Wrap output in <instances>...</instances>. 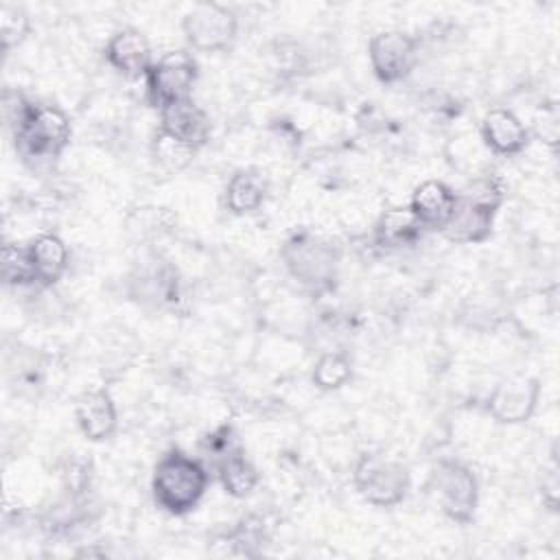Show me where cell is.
<instances>
[{
    "label": "cell",
    "mask_w": 560,
    "mask_h": 560,
    "mask_svg": "<svg viewBox=\"0 0 560 560\" xmlns=\"http://www.w3.org/2000/svg\"><path fill=\"white\" fill-rule=\"evenodd\" d=\"M208 468L201 459L182 451H168L160 457L153 470V497L155 503L168 514H186L208 490Z\"/></svg>",
    "instance_id": "cell-1"
},
{
    "label": "cell",
    "mask_w": 560,
    "mask_h": 560,
    "mask_svg": "<svg viewBox=\"0 0 560 560\" xmlns=\"http://www.w3.org/2000/svg\"><path fill=\"white\" fill-rule=\"evenodd\" d=\"M352 481L357 492L376 508L400 503L409 490L407 466L383 453L361 455L354 464Z\"/></svg>",
    "instance_id": "cell-2"
},
{
    "label": "cell",
    "mask_w": 560,
    "mask_h": 560,
    "mask_svg": "<svg viewBox=\"0 0 560 560\" xmlns=\"http://www.w3.org/2000/svg\"><path fill=\"white\" fill-rule=\"evenodd\" d=\"M70 118L57 105L33 103L26 120L13 133L24 158H57L70 142Z\"/></svg>",
    "instance_id": "cell-3"
},
{
    "label": "cell",
    "mask_w": 560,
    "mask_h": 560,
    "mask_svg": "<svg viewBox=\"0 0 560 560\" xmlns=\"http://www.w3.org/2000/svg\"><path fill=\"white\" fill-rule=\"evenodd\" d=\"M197 77H199V66L192 52L168 50L160 55L151 63L149 72L144 74L147 98L158 109L184 98H192V88Z\"/></svg>",
    "instance_id": "cell-4"
},
{
    "label": "cell",
    "mask_w": 560,
    "mask_h": 560,
    "mask_svg": "<svg viewBox=\"0 0 560 560\" xmlns=\"http://www.w3.org/2000/svg\"><path fill=\"white\" fill-rule=\"evenodd\" d=\"M182 33L190 48L199 52H223L236 39L238 18L225 4L199 2L184 13Z\"/></svg>",
    "instance_id": "cell-5"
},
{
    "label": "cell",
    "mask_w": 560,
    "mask_h": 560,
    "mask_svg": "<svg viewBox=\"0 0 560 560\" xmlns=\"http://www.w3.org/2000/svg\"><path fill=\"white\" fill-rule=\"evenodd\" d=\"M501 192L492 184H486L479 192L457 195L455 208L442 234L453 243H481L490 236Z\"/></svg>",
    "instance_id": "cell-6"
},
{
    "label": "cell",
    "mask_w": 560,
    "mask_h": 560,
    "mask_svg": "<svg viewBox=\"0 0 560 560\" xmlns=\"http://www.w3.org/2000/svg\"><path fill=\"white\" fill-rule=\"evenodd\" d=\"M431 488L446 516L468 523L477 510L479 486L468 466L455 459H442L431 472Z\"/></svg>",
    "instance_id": "cell-7"
},
{
    "label": "cell",
    "mask_w": 560,
    "mask_h": 560,
    "mask_svg": "<svg viewBox=\"0 0 560 560\" xmlns=\"http://www.w3.org/2000/svg\"><path fill=\"white\" fill-rule=\"evenodd\" d=\"M368 59L381 83L402 81L418 59V39L405 31H381L368 42Z\"/></svg>",
    "instance_id": "cell-8"
},
{
    "label": "cell",
    "mask_w": 560,
    "mask_h": 560,
    "mask_svg": "<svg viewBox=\"0 0 560 560\" xmlns=\"http://www.w3.org/2000/svg\"><path fill=\"white\" fill-rule=\"evenodd\" d=\"M282 258L291 276L306 287H326L335 278V249L315 236H293L284 245Z\"/></svg>",
    "instance_id": "cell-9"
},
{
    "label": "cell",
    "mask_w": 560,
    "mask_h": 560,
    "mask_svg": "<svg viewBox=\"0 0 560 560\" xmlns=\"http://www.w3.org/2000/svg\"><path fill=\"white\" fill-rule=\"evenodd\" d=\"M540 400V381L534 376H510L494 385L486 400V411L501 424L529 420Z\"/></svg>",
    "instance_id": "cell-10"
},
{
    "label": "cell",
    "mask_w": 560,
    "mask_h": 560,
    "mask_svg": "<svg viewBox=\"0 0 560 560\" xmlns=\"http://www.w3.org/2000/svg\"><path fill=\"white\" fill-rule=\"evenodd\" d=\"M160 112L158 131L184 142L190 149H199L210 138V118L208 114L192 101L184 98L171 105H164Z\"/></svg>",
    "instance_id": "cell-11"
},
{
    "label": "cell",
    "mask_w": 560,
    "mask_h": 560,
    "mask_svg": "<svg viewBox=\"0 0 560 560\" xmlns=\"http://www.w3.org/2000/svg\"><path fill=\"white\" fill-rule=\"evenodd\" d=\"M105 61L127 79H144L155 59L149 39L138 28H120L105 44Z\"/></svg>",
    "instance_id": "cell-12"
},
{
    "label": "cell",
    "mask_w": 560,
    "mask_h": 560,
    "mask_svg": "<svg viewBox=\"0 0 560 560\" xmlns=\"http://www.w3.org/2000/svg\"><path fill=\"white\" fill-rule=\"evenodd\" d=\"M481 142L494 155H518L527 142L529 131L523 120L508 107H492L481 118Z\"/></svg>",
    "instance_id": "cell-13"
},
{
    "label": "cell",
    "mask_w": 560,
    "mask_h": 560,
    "mask_svg": "<svg viewBox=\"0 0 560 560\" xmlns=\"http://www.w3.org/2000/svg\"><path fill=\"white\" fill-rule=\"evenodd\" d=\"M74 418L81 433L92 442H103L118 429V409L107 389L81 394L74 402Z\"/></svg>",
    "instance_id": "cell-14"
},
{
    "label": "cell",
    "mask_w": 560,
    "mask_h": 560,
    "mask_svg": "<svg viewBox=\"0 0 560 560\" xmlns=\"http://www.w3.org/2000/svg\"><path fill=\"white\" fill-rule=\"evenodd\" d=\"M455 201H457V192L451 186H446L440 179H427L418 184L416 190L411 192L409 208L420 219L424 230L431 228L442 232V228L453 214Z\"/></svg>",
    "instance_id": "cell-15"
},
{
    "label": "cell",
    "mask_w": 560,
    "mask_h": 560,
    "mask_svg": "<svg viewBox=\"0 0 560 560\" xmlns=\"http://www.w3.org/2000/svg\"><path fill=\"white\" fill-rule=\"evenodd\" d=\"M35 280L39 287H52L70 265V252L61 236L52 232L37 234L28 245Z\"/></svg>",
    "instance_id": "cell-16"
},
{
    "label": "cell",
    "mask_w": 560,
    "mask_h": 560,
    "mask_svg": "<svg viewBox=\"0 0 560 560\" xmlns=\"http://www.w3.org/2000/svg\"><path fill=\"white\" fill-rule=\"evenodd\" d=\"M422 230L424 225L409 206H392L378 214L374 223V241L383 247L413 245Z\"/></svg>",
    "instance_id": "cell-17"
},
{
    "label": "cell",
    "mask_w": 560,
    "mask_h": 560,
    "mask_svg": "<svg viewBox=\"0 0 560 560\" xmlns=\"http://www.w3.org/2000/svg\"><path fill=\"white\" fill-rule=\"evenodd\" d=\"M267 197V186L260 173L252 168L236 171L225 186V208L232 214H252L256 212Z\"/></svg>",
    "instance_id": "cell-18"
},
{
    "label": "cell",
    "mask_w": 560,
    "mask_h": 560,
    "mask_svg": "<svg viewBox=\"0 0 560 560\" xmlns=\"http://www.w3.org/2000/svg\"><path fill=\"white\" fill-rule=\"evenodd\" d=\"M217 470H219L223 490L236 499L252 494L260 479L256 466L245 457V453L241 448H236V451L228 453L223 459H219Z\"/></svg>",
    "instance_id": "cell-19"
},
{
    "label": "cell",
    "mask_w": 560,
    "mask_h": 560,
    "mask_svg": "<svg viewBox=\"0 0 560 560\" xmlns=\"http://www.w3.org/2000/svg\"><path fill=\"white\" fill-rule=\"evenodd\" d=\"M352 376V363L348 359V354L339 352V350H328L324 352L311 372V381L317 389L322 392H332L343 387Z\"/></svg>",
    "instance_id": "cell-20"
},
{
    "label": "cell",
    "mask_w": 560,
    "mask_h": 560,
    "mask_svg": "<svg viewBox=\"0 0 560 560\" xmlns=\"http://www.w3.org/2000/svg\"><path fill=\"white\" fill-rule=\"evenodd\" d=\"M2 280L9 287L37 284L28 247L18 243H4L2 247Z\"/></svg>",
    "instance_id": "cell-21"
},
{
    "label": "cell",
    "mask_w": 560,
    "mask_h": 560,
    "mask_svg": "<svg viewBox=\"0 0 560 560\" xmlns=\"http://www.w3.org/2000/svg\"><path fill=\"white\" fill-rule=\"evenodd\" d=\"M31 33V18L18 4H2L0 7V37L4 50L20 46Z\"/></svg>",
    "instance_id": "cell-22"
},
{
    "label": "cell",
    "mask_w": 560,
    "mask_h": 560,
    "mask_svg": "<svg viewBox=\"0 0 560 560\" xmlns=\"http://www.w3.org/2000/svg\"><path fill=\"white\" fill-rule=\"evenodd\" d=\"M195 155V149L186 147L184 142L158 131L153 138V158L158 164H162L168 171H179L184 168Z\"/></svg>",
    "instance_id": "cell-23"
}]
</instances>
